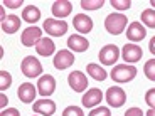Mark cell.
Returning <instances> with one entry per match:
<instances>
[{
	"instance_id": "cell-7",
	"label": "cell",
	"mask_w": 155,
	"mask_h": 116,
	"mask_svg": "<svg viewBox=\"0 0 155 116\" xmlns=\"http://www.w3.org/2000/svg\"><path fill=\"white\" fill-rule=\"evenodd\" d=\"M41 35H42V29L35 27V25H31V27H27L25 31L22 32V35H20V42H22V46H25V47H32L42 39Z\"/></svg>"
},
{
	"instance_id": "cell-36",
	"label": "cell",
	"mask_w": 155,
	"mask_h": 116,
	"mask_svg": "<svg viewBox=\"0 0 155 116\" xmlns=\"http://www.w3.org/2000/svg\"><path fill=\"white\" fill-rule=\"evenodd\" d=\"M145 116H155V109H152V108H150L147 113H145Z\"/></svg>"
},
{
	"instance_id": "cell-32",
	"label": "cell",
	"mask_w": 155,
	"mask_h": 116,
	"mask_svg": "<svg viewBox=\"0 0 155 116\" xmlns=\"http://www.w3.org/2000/svg\"><path fill=\"white\" fill-rule=\"evenodd\" d=\"M0 116H20V113L17 108H7V109H2Z\"/></svg>"
},
{
	"instance_id": "cell-2",
	"label": "cell",
	"mask_w": 155,
	"mask_h": 116,
	"mask_svg": "<svg viewBox=\"0 0 155 116\" xmlns=\"http://www.w3.org/2000/svg\"><path fill=\"white\" fill-rule=\"evenodd\" d=\"M137 76V67L132 64H118L111 71V79L115 82H128Z\"/></svg>"
},
{
	"instance_id": "cell-26",
	"label": "cell",
	"mask_w": 155,
	"mask_h": 116,
	"mask_svg": "<svg viewBox=\"0 0 155 116\" xmlns=\"http://www.w3.org/2000/svg\"><path fill=\"white\" fill-rule=\"evenodd\" d=\"M10 84H12L10 72H7V71H0V89L5 91V89L10 88Z\"/></svg>"
},
{
	"instance_id": "cell-8",
	"label": "cell",
	"mask_w": 155,
	"mask_h": 116,
	"mask_svg": "<svg viewBox=\"0 0 155 116\" xmlns=\"http://www.w3.org/2000/svg\"><path fill=\"white\" fill-rule=\"evenodd\" d=\"M68 84L71 86L74 93H81L88 88V77L81 72V71H73V72L68 76Z\"/></svg>"
},
{
	"instance_id": "cell-21",
	"label": "cell",
	"mask_w": 155,
	"mask_h": 116,
	"mask_svg": "<svg viewBox=\"0 0 155 116\" xmlns=\"http://www.w3.org/2000/svg\"><path fill=\"white\" fill-rule=\"evenodd\" d=\"M41 19V8H37L35 5H27L22 10V20L27 24H35Z\"/></svg>"
},
{
	"instance_id": "cell-5",
	"label": "cell",
	"mask_w": 155,
	"mask_h": 116,
	"mask_svg": "<svg viewBox=\"0 0 155 116\" xmlns=\"http://www.w3.org/2000/svg\"><path fill=\"white\" fill-rule=\"evenodd\" d=\"M42 27L52 37H61V35H64L68 32V22L59 20V19H46L42 24Z\"/></svg>"
},
{
	"instance_id": "cell-15",
	"label": "cell",
	"mask_w": 155,
	"mask_h": 116,
	"mask_svg": "<svg viewBox=\"0 0 155 116\" xmlns=\"http://www.w3.org/2000/svg\"><path fill=\"white\" fill-rule=\"evenodd\" d=\"M32 108H34V113H37V114L52 116L56 113V103L51 99H39L32 103Z\"/></svg>"
},
{
	"instance_id": "cell-23",
	"label": "cell",
	"mask_w": 155,
	"mask_h": 116,
	"mask_svg": "<svg viewBox=\"0 0 155 116\" xmlns=\"http://www.w3.org/2000/svg\"><path fill=\"white\" fill-rule=\"evenodd\" d=\"M142 24H145L150 29H155V10L153 8H145L142 12Z\"/></svg>"
},
{
	"instance_id": "cell-29",
	"label": "cell",
	"mask_w": 155,
	"mask_h": 116,
	"mask_svg": "<svg viewBox=\"0 0 155 116\" xmlns=\"http://www.w3.org/2000/svg\"><path fill=\"white\" fill-rule=\"evenodd\" d=\"M111 7L118 10H128L132 7V2L130 0H111Z\"/></svg>"
},
{
	"instance_id": "cell-4",
	"label": "cell",
	"mask_w": 155,
	"mask_h": 116,
	"mask_svg": "<svg viewBox=\"0 0 155 116\" xmlns=\"http://www.w3.org/2000/svg\"><path fill=\"white\" fill-rule=\"evenodd\" d=\"M105 98H106V103L111 108H121L125 105V101H127V93L120 86H111V88H108Z\"/></svg>"
},
{
	"instance_id": "cell-9",
	"label": "cell",
	"mask_w": 155,
	"mask_h": 116,
	"mask_svg": "<svg viewBox=\"0 0 155 116\" xmlns=\"http://www.w3.org/2000/svg\"><path fill=\"white\" fill-rule=\"evenodd\" d=\"M142 56H143V50L137 44H125L121 49V57L125 62H138Z\"/></svg>"
},
{
	"instance_id": "cell-37",
	"label": "cell",
	"mask_w": 155,
	"mask_h": 116,
	"mask_svg": "<svg viewBox=\"0 0 155 116\" xmlns=\"http://www.w3.org/2000/svg\"><path fill=\"white\" fill-rule=\"evenodd\" d=\"M150 5H152V7L155 8V0H152V2H150Z\"/></svg>"
},
{
	"instance_id": "cell-11",
	"label": "cell",
	"mask_w": 155,
	"mask_h": 116,
	"mask_svg": "<svg viewBox=\"0 0 155 116\" xmlns=\"http://www.w3.org/2000/svg\"><path fill=\"white\" fill-rule=\"evenodd\" d=\"M54 67L59 71H64L68 69L69 66H73L74 62V54L71 52V50H59L58 54L54 56Z\"/></svg>"
},
{
	"instance_id": "cell-30",
	"label": "cell",
	"mask_w": 155,
	"mask_h": 116,
	"mask_svg": "<svg viewBox=\"0 0 155 116\" xmlns=\"http://www.w3.org/2000/svg\"><path fill=\"white\" fill-rule=\"evenodd\" d=\"M145 103H147L152 109H155V88L148 89L147 93H145Z\"/></svg>"
},
{
	"instance_id": "cell-25",
	"label": "cell",
	"mask_w": 155,
	"mask_h": 116,
	"mask_svg": "<svg viewBox=\"0 0 155 116\" xmlns=\"http://www.w3.org/2000/svg\"><path fill=\"white\" fill-rule=\"evenodd\" d=\"M143 72H145V76H147L150 81H155V59H150V61L145 62Z\"/></svg>"
},
{
	"instance_id": "cell-28",
	"label": "cell",
	"mask_w": 155,
	"mask_h": 116,
	"mask_svg": "<svg viewBox=\"0 0 155 116\" xmlns=\"http://www.w3.org/2000/svg\"><path fill=\"white\" fill-rule=\"evenodd\" d=\"M62 116H84V113H83V109L79 106H68L62 111Z\"/></svg>"
},
{
	"instance_id": "cell-20",
	"label": "cell",
	"mask_w": 155,
	"mask_h": 116,
	"mask_svg": "<svg viewBox=\"0 0 155 116\" xmlns=\"http://www.w3.org/2000/svg\"><path fill=\"white\" fill-rule=\"evenodd\" d=\"M20 29V19L17 15H8L5 20H2V31L5 34H15L17 31Z\"/></svg>"
},
{
	"instance_id": "cell-19",
	"label": "cell",
	"mask_w": 155,
	"mask_h": 116,
	"mask_svg": "<svg viewBox=\"0 0 155 116\" xmlns=\"http://www.w3.org/2000/svg\"><path fill=\"white\" fill-rule=\"evenodd\" d=\"M54 50H56V44H54V40L49 39V37H42L37 44H35V52H37L39 56L49 57V56L54 54Z\"/></svg>"
},
{
	"instance_id": "cell-14",
	"label": "cell",
	"mask_w": 155,
	"mask_h": 116,
	"mask_svg": "<svg viewBox=\"0 0 155 116\" xmlns=\"http://www.w3.org/2000/svg\"><path fill=\"white\" fill-rule=\"evenodd\" d=\"M35 89L37 88H34V84H31V82H22L17 89V96L22 103H35L34 99H35V94H37Z\"/></svg>"
},
{
	"instance_id": "cell-22",
	"label": "cell",
	"mask_w": 155,
	"mask_h": 116,
	"mask_svg": "<svg viewBox=\"0 0 155 116\" xmlns=\"http://www.w3.org/2000/svg\"><path fill=\"white\" fill-rule=\"evenodd\" d=\"M88 74L93 79H96V81H105L106 79V71L103 69L101 66H98V64H88Z\"/></svg>"
},
{
	"instance_id": "cell-38",
	"label": "cell",
	"mask_w": 155,
	"mask_h": 116,
	"mask_svg": "<svg viewBox=\"0 0 155 116\" xmlns=\"http://www.w3.org/2000/svg\"><path fill=\"white\" fill-rule=\"evenodd\" d=\"M34 116H35V114H34Z\"/></svg>"
},
{
	"instance_id": "cell-12",
	"label": "cell",
	"mask_w": 155,
	"mask_h": 116,
	"mask_svg": "<svg viewBox=\"0 0 155 116\" xmlns=\"http://www.w3.org/2000/svg\"><path fill=\"white\" fill-rule=\"evenodd\" d=\"M73 25L79 34H89L93 31V19L88 17L86 14H78V15H74Z\"/></svg>"
},
{
	"instance_id": "cell-18",
	"label": "cell",
	"mask_w": 155,
	"mask_h": 116,
	"mask_svg": "<svg viewBox=\"0 0 155 116\" xmlns=\"http://www.w3.org/2000/svg\"><path fill=\"white\" fill-rule=\"evenodd\" d=\"M68 47H69L73 52H84V50H88L89 42H88V39L83 37V35L73 34L69 39H68Z\"/></svg>"
},
{
	"instance_id": "cell-13",
	"label": "cell",
	"mask_w": 155,
	"mask_h": 116,
	"mask_svg": "<svg viewBox=\"0 0 155 116\" xmlns=\"http://www.w3.org/2000/svg\"><path fill=\"white\" fill-rule=\"evenodd\" d=\"M52 15L56 19L62 20L64 17H68L73 12V4H71L69 0H56L54 4H52Z\"/></svg>"
},
{
	"instance_id": "cell-24",
	"label": "cell",
	"mask_w": 155,
	"mask_h": 116,
	"mask_svg": "<svg viewBox=\"0 0 155 116\" xmlns=\"http://www.w3.org/2000/svg\"><path fill=\"white\" fill-rule=\"evenodd\" d=\"M105 5V0H81V8L84 10H98Z\"/></svg>"
},
{
	"instance_id": "cell-10",
	"label": "cell",
	"mask_w": 155,
	"mask_h": 116,
	"mask_svg": "<svg viewBox=\"0 0 155 116\" xmlns=\"http://www.w3.org/2000/svg\"><path fill=\"white\" fill-rule=\"evenodd\" d=\"M37 89L41 96H51V94L56 91V79L51 74H46V76H41L37 81Z\"/></svg>"
},
{
	"instance_id": "cell-34",
	"label": "cell",
	"mask_w": 155,
	"mask_h": 116,
	"mask_svg": "<svg viewBox=\"0 0 155 116\" xmlns=\"http://www.w3.org/2000/svg\"><path fill=\"white\" fill-rule=\"evenodd\" d=\"M7 103H8V99H7V96H5L4 93L0 94V106H2V108L5 109V106H7Z\"/></svg>"
},
{
	"instance_id": "cell-35",
	"label": "cell",
	"mask_w": 155,
	"mask_h": 116,
	"mask_svg": "<svg viewBox=\"0 0 155 116\" xmlns=\"http://www.w3.org/2000/svg\"><path fill=\"white\" fill-rule=\"evenodd\" d=\"M148 49H150V52L155 56V35L150 39V42H148Z\"/></svg>"
},
{
	"instance_id": "cell-1",
	"label": "cell",
	"mask_w": 155,
	"mask_h": 116,
	"mask_svg": "<svg viewBox=\"0 0 155 116\" xmlns=\"http://www.w3.org/2000/svg\"><path fill=\"white\" fill-rule=\"evenodd\" d=\"M127 24H128V19L125 14H116V12H113V14H110L105 19V29L111 35H120L127 29Z\"/></svg>"
},
{
	"instance_id": "cell-6",
	"label": "cell",
	"mask_w": 155,
	"mask_h": 116,
	"mask_svg": "<svg viewBox=\"0 0 155 116\" xmlns=\"http://www.w3.org/2000/svg\"><path fill=\"white\" fill-rule=\"evenodd\" d=\"M100 62L101 64H105V66H111L118 61L120 57V49L115 46V44H106L105 47H101L100 50Z\"/></svg>"
},
{
	"instance_id": "cell-33",
	"label": "cell",
	"mask_w": 155,
	"mask_h": 116,
	"mask_svg": "<svg viewBox=\"0 0 155 116\" xmlns=\"http://www.w3.org/2000/svg\"><path fill=\"white\" fill-rule=\"evenodd\" d=\"M4 5H7L8 8H19L22 5V0H5Z\"/></svg>"
},
{
	"instance_id": "cell-17",
	"label": "cell",
	"mask_w": 155,
	"mask_h": 116,
	"mask_svg": "<svg viewBox=\"0 0 155 116\" xmlns=\"http://www.w3.org/2000/svg\"><path fill=\"white\" fill-rule=\"evenodd\" d=\"M145 35H147V31L142 25V22H132L127 29V37L132 40V42H140L143 40Z\"/></svg>"
},
{
	"instance_id": "cell-31",
	"label": "cell",
	"mask_w": 155,
	"mask_h": 116,
	"mask_svg": "<svg viewBox=\"0 0 155 116\" xmlns=\"http://www.w3.org/2000/svg\"><path fill=\"white\" fill-rule=\"evenodd\" d=\"M125 116H145V113L142 111L140 108L133 106V108H128L127 111H125Z\"/></svg>"
},
{
	"instance_id": "cell-27",
	"label": "cell",
	"mask_w": 155,
	"mask_h": 116,
	"mask_svg": "<svg viewBox=\"0 0 155 116\" xmlns=\"http://www.w3.org/2000/svg\"><path fill=\"white\" fill-rule=\"evenodd\" d=\"M88 116H111V111H110V108H106V106H98V108L91 109Z\"/></svg>"
},
{
	"instance_id": "cell-16",
	"label": "cell",
	"mask_w": 155,
	"mask_h": 116,
	"mask_svg": "<svg viewBox=\"0 0 155 116\" xmlns=\"http://www.w3.org/2000/svg\"><path fill=\"white\" fill-rule=\"evenodd\" d=\"M101 99H103V93H101V89L91 88V89H88V93L83 96L81 103H83L84 108H94V106H98L101 103Z\"/></svg>"
},
{
	"instance_id": "cell-3",
	"label": "cell",
	"mask_w": 155,
	"mask_h": 116,
	"mask_svg": "<svg viewBox=\"0 0 155 116\" xmlns=\"http://www.w3.org/2000/svg\"><path fill=\"white\" fill-rule=\"evenodd\" d=\"M20 71H22V74L25 77H37L42 74V64L34 56H27L20 62Z\"/></svg>"
}]
</instances>
